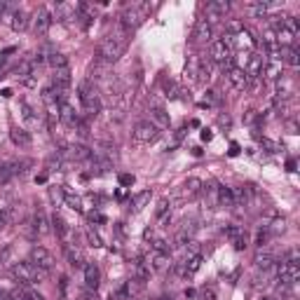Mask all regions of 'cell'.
Masks as SVG:
<instances>
[{"mask_svg":"<svg viewBox=\"0 0 300 300\" xmlns=\"http://www.w3.org/2000/svg\"><path fill=\"white\" fill-rule=\"evenodd\" d=\"M31 230H33V235H47V232H50V225H47V218H45L43 211H38V214L33 216Z\"/></svg>","mask_w":300,"mask_h":300,"instance_id":"cell-31","label":"cell"},{"mask_svg":"<svg viewBox=\"0 0 300 300\" xmlns=\"http://www.w3.org/2000/svg\"><path fill=\"white\" fill-rule=\"evenodd\" d=\"M36 181H38V183H45V181H47V174H40Z\"/></svg>","mask_w":300,"mask_h":300,"instance_id":"cell-55","label":"cell"},{"mask_svg":"<svg viewBox=\"0 0 300 300\" xmlns=\"http://www.w3.org/2000/svg\"><path fill=\"white\" fill-rule=\"evenodd\" d=\"M207 22H218V19H225V15H228V10H230V3L228 0H211V3H207Z\"/></svg>","mask_w":300,"mask_h":300,"instance_id":"cell-11","label":"cell"},{"mask_svg":"<svg viewBox=\"0 0 300 300\" xmlns=\"http://www.w3.org/2000/svg\"><path fill=\"white\" fill-rule=\"evenodd\" d=\"M52 228H54V232L59 235V239L64 244H68V239H71V228H68V223H66V218L61 214H54L52 216Z\"/></svg>","mask_w":300,"mask_h":300,"instance_id":"cell-22","label":"cell"},{"mask_svg":"<svg viewBox=\"0 0 300 300\" xmlns=\"http://www.w3.org/2000/svg\"><path fill=\"white\" fill-rule=\"evenodd\" d=\"M87 218H89V221H96V223H106V218H103V216H101V214H96V211H92V214H89V216H87Z\"/></svg>","mask_w":300,"mask_h":300,"instance_id":"cell-51","label":"cell"},{"mask_svg":"<svg viewBox=\"0 0 300 300\" xmlns=\"http://www.w3.org/2000/svg\"><path fill=\"white\" fill-rule=\"evenodd\" d=\"M242 29H244V24L239 22V19H232V22H228V33H230V38L237 36V33H239Z\"/></svg>","mask_w":300,"mask_h":300,"instance_id":"cell-45","label":"cell"},{"mask_svg":"<svg viewBox=\"0 0 300 300\" xmlns=\"http://www.w3.org/2000/svg\"><path fill=\"white\" fill-rule=\"evenodd\" d=\"M270 230H267V225H263V228H258V232H256V246L258 249H263L265 244L270 242Z\"/></svg>","mask_w":300,"mask_h":300,"instance_id":"cell-40","label":"cell"},{"mask_svg":"<svg viewBox=\"0 0 300 300\" xmlns=\"http://www.w3.org/2000/svg\"><path fill=\"white\" fill-rule=\"evenodd\" d=\"M230 45H232V47H239V50H242V47H246V50H253V47L258 45V40L251 36L249 29H242L237 36L230 38Z\"/></svg>","mask_w":300,"mask_h":300,"instance_id":"cell-18","label":"cell"},{"mask_svg":"<svg viewBox=\"0 0 300 300\" xmlns=\"http://www.w3.org/2000/svg\"><path fill=\"white\" fill-rule=\"evenodd\" d=\"M267 230H270V235H279V232H284V230H286V221H284V218H277L274 223L267 225Z\"/></svg>","mask_w":300,"mask_h":300,"instance_id":"cell-44","label":"cell"},{"mask_svg":"<svg viewBox=\"0 0 300 300\" xmlns=\"http://www.w3.org/2000/svg\"><path fill=\"white\" fill-rule=\"evenodd\" d=\"M216 204H218V207H225V209L235 207V193H232V188H228V186L216 188Z\"/></svg>","mask_w":300,"mask_h":300,"instance_id":"cell-23","label":"cell"},{"mask_svg":"<svg viewBox=\"0 0 300 300\" xmlns=\"http://www.w3.org/2000/svg\"><path fill=\"white\" fill-rule=\"evenodd\" d=\"M228 80H230V87H232L235 92H244V89H249V85H251L249 75H246L244 68H239V66H235V68L228 73Z\"/></svg>","mask_w":300,"mask_h":300,"instance_id":"cell-12","label":"cell"},{"mask_svg":"<svg viewBox=\"0 0 300 300\" xmlns=\"http://www.w3.org/2000/svg\"><path fill=\"white\" fill-rule=\"evenodd\" d=\"M148 265L150 270L155 272H167L172 267V260H169V253H160V251H153L148 256Z\"/></svg>","mask_w":300,"mask_h":300,"instance_id":"cell-19","label":"cell"},{"mask_svg":"<svg viewBox=\"0 0 300 300\" xmlns=\"http://www.w3.org/2000/svg\"><path fill=\"white\" fill-rule=\"evenodd\" d=\"M50 26H52V15L45 8H38L36 17H33V31H36V36H47Z\"/></svg>","mask_w":300,"mask_h":300,"instance_id":"cell-13","label":"cell"},{"mask_svg":"<svg viewBox=\"0 0 300 300\" xmlns=\"http://www.w3.org/2000/svg\"><path fill=\"white\" fill-rule=\"evenodd\" d=\"M165 96L167 99H176V96H179V85H176V82H172V80H165Z\"/></svg>","mask_w":300,"mask_h":300,"instance_id":"cell-42","label":"cell"},{"mask_svg":"<svg viewBox=\"0 0 300 300\" xmlns=\"http://www.w3.org/2000/svg\"><path fill=\"white\" fill-rule=\"evenodd\" d=\"M5 8H8V5H5V3H0V17L5 15Z\"/></svg>","mask_w":300,"mask_h":300,"instance_id":"cell-56","label":"cell"},{"mask_svg":"<svg viewBox=\"0 0 300 300\" xmlns=\"http://www.w3.org/2000/svg\"><path fill=\"white\" fill-rule=\"evenodd\" d=\"M263 73H265V78H267V80H279L281 75H284V73H281V66L272 64V61H270V64H265Z\"/></svg>","mask_w":300,"mask_h":300,"instance_id":"cell-38","label":"cell"},{"mask_svg":"<svg viewBox=\"0 0 300 300\" xmlns=\"http://www.w3.org/2000/svg\"><path fill=\"white\" fill-rule=\"evenodd\" d=\"M50 66H52V71H64V68H71V64H68V57L66 54H61V52H54L50 59Z\"/></svg>","mask_w":300,"mask_h":300,"instance_id":"cell-34","label":"cell"},{"mask_svg":"<svg viewBox=\"0 0 300 300\" xmlns=\"http://www.w3.org/2000/svg\"><path fill=\"white\" fill-rule=\"evenodd\" d=\"M150 12V5L145 3V5H141V8H127L124 12L120 15V29L124 31V36H129V33H134L138 26L143 24V19H145V15Z\"/></svg>","mask_w":300,"mask_h":300,"instance_id":"cell-4","label":"cell"},{"mask_svg":"<svg viewBox=\"0 0 300 300\" xmlns=\"http://www.w3.org/2000/svg\"><path fill=\"white\" fill-rule=\"evenodd\" d=\"M64 251H66V258H68V263H71L73 267H85V258H82L80 249H75V246L68 242V244H64Z\"/></svg>","mask_w":300,"mask_h":300,"instance_id":"cell-28","label":"cell"},{"mask_svg":"<svg viewBox=\"0 0 300 300\" xmlns=\"http://www.w3.org/2000/svg\"><path fill=\"white\" fill-rule=\"evenodd\" d=\"M202 183H204L202 179H197V176H190V179L183 183L181 197H188V200H190V197H197V195H200V190H202Z\"/></svg>","mask_w":300,"mask_h":300,"instance_id":"cell-26","label":"cell"},{"mask_svg":"<svg viewBox=\"0 0 300 300\" xmlns=\"http://www.w3.org/2000/svg\"><path fill=\"white\" fill-rule=\"evenodd\" d=\"M31 263L36 265L38 270H43V272L50 274V272L54 270L57 260L52 256V251H47L45 246H33V249H31Z\"/></svg>","mask_w":300,"mask_h":300,"instance_id":"cell-6","label":"cell"},{"mask_svg":"<svg viewBox=\"0 0 300 300\" xmlns=\"http://www.w3.org/2000/svg\"><path fill=\"white\" fill-rule=\"evenodd\" d=\"M59 120L64 122L68 129H75L80 124V115L75 113V108H73L71 103L66 101V103H61V106H59Z\"/></svg>","mask_w":300,"mask_h":300,"instance_id":"cell-16","label":"cell"},{"mask_svg":"<svg viewBox=\"0 0 300 300\" xmlns=\"http://www.w3.org/2000/svg\"><path fill=\"white\" fill-rule=\"evenodd\" d=\"M225 235H228V239L232 242V246H235V251H244L246 249V232H244V228H239V225H228V228L223 230Z\"/></svg>","mask_w":300,"mask_h":300,"instance_id":"cell-15","label":"cell"},{"mask_svg":"<svg viewBox=\"0 0 300 300\" xmlns=\"http://www.w3.org/2000/svg\"><path fill=\"white\" fill-rule=\"evenodd\" d=\"M284 61L288 66H293V68L300 64V52H298V47H295V45H293V47H288V50L284 52Z\"/></svg>","mask_w":300,"mask_h":300,"instance_id":"cell-39","label":"cell"},{"mask_svg":"<svg viewBox=\"0 0 300 300\" xmlns=\"http://www.w3.org/2000/svg\"><path fill=\"white\" fill-rule=\"evenodd\" d=\"M211 59H202L200 61V71L195 73V75H200V82H209L211 80Z\"/></svg>","mask_w":300,"mask_h":300,"instance_id":"cell-37","label":"cell"},{"mask_svg":"<svg viewBox=\"0 0 300 300\" xmlns=\"http://www.w3.org/2000/svg\"><path fill=\"white\" fill-rule=\"evenodd\" d=\"M265 57H260V54H249V59H246V68H244V73L249 75V80H256L263 75V68H265Z\"/></svg>","mask_w":300,"mask_h":300,"instance_id":"cell-14","label":"cell"},{"mask_svg":"<svg viewBox=\"0 0 300 300\" xmlns=\"http://www.w3.org/2000/svg\"><path fill=\"white\" fill-rule=\"evenodd\" d=\"M10 26H12L15 31H19V33L26 31V29H29V15L22 12V10H17L15 15H12V19H10Z\"/></svg>","mask_w":300,"mask_h":300,"instance_id":"cell-32","label":"cell"},{"mask_svg":"<svg viewBox=\"0 0 300 300\" xmlns=\"http://www.w3.org/2000/svg\"><path fill=\"white\" fill-rule=\"evenodd\" d=\"M155 300H174L172 295H162V298H155Z\"/></svg>","mask_w":300,"mask_h":300,"instance_id":"cell-57","label":"cell"},{"mask_svg":"<svg viewBox=\"0 0 300 300\" xmlns=\"http://www.w3.org/2000/svg\"><path fill=\"white\" fill-rule=\"evenodd\" d=\"M150 197H153V193H150V190H143V193H136L134 197H131V211H134V214H138V211H143V209L148 207Z\"/></svg>","mask_w":300,"mask_h":300,"instance_id":"cell-30","label":"cell"},{"mask_svg":"<svg viewBox=\"0 0 300 300\" xmlns=\"http://www.w3.org/2000/svg\"><path fill=\"white\" fill-rule=\"evenodd\" d=\"M134 174H122L120 176V186L122 188H127V186H134Z\"/></svg>","mask_w":300,"mask_h":300,"instance_id":"cell-47","label":"cell"},{"mask_svg":"<svg viewBox=\"0 0 300 300\" xmlns=\"http://www.w3.org/2000/svg\"><path fill=\"white\" fill-rule=\"evenodd\" d=\"M12 52H15V47H8L5 52H0V68L8 64V54H12Z\"/></svg>","mask_w":300,"mask_h":300,"instance_id":"cell-50","label":"cell"},{"mask_svg":"<svg viewBox=\"0 0 300 300\" xmlns=\"http://www.w3.org/2000/svg\"><path fill=\"white\" fill-rule=\"evenodd\" d=\"M253 263H256L258 270H263V272H270L274 265H277V256L272 253V251H263V249H258L256 258H253Z\"/></svg>","mask_w":300,"mask_h":300,"instance_id":"cell-20","label":"cell"},{"mask_svg":"<svg viewBox=\"0 0 300 300\" xmlns=\"http://www.w3.org/2000/svg\"><path fill=\"white\" fill-rule=\"evenodd\" d=\"M10 138H12V143H15V145H19V148H29L31 143H33L31 134L26 131V129H22V127H12V131H10Z\"/></svg>","mask_w":300,"mask_h":300,"instance_id":"cell-25","label":"cell"},{"mask_svg":"<svg viewBox=\"0 0 300 300\" xmlns=\"http://www.w3.org/2000/svg\"><path fill=\"white\" fill-rule=\"evenodd\" d=\"M78 99L89 117H96V115L101 113V96H99V92H96V85H94L92 80H82L78 85Z\"/></svg>","mask_w":300,"mask_h":300,"instance_id":"cell-2","label":"cell"},{"mask_svg":"<svg viewBox=\"0 0 300 300\" xmlns=\"http://www.w3.org/2000/svg\"><path fill=\"white\" fill-rule=\"evenodd\" d=\"M202 138H204V141H211V131H209V129H202Z\"/></svg>","mask_w":300,"mask_h":300,"instance_id":"cell-53","label":"cell"},{"mask_svg":"<svg viewBox=\"0 0 300 300\" xmlns=\"http://www.w3.org/2000/svg\"><path fill=\"white\" fill-rule=\"evenodd\" d=\"M22 300H45V295H40L38 291H24Z\"/></svg>","mask_w":300,"mask_h":300,"instance_id":"cell-46","label":"cell"},{"mask_svg":"<svg viewBox=\"0 0 300 300\" xmlns=\"http://www.w3.org/2000/svg\"><path fill=\"white\" fill-rule=\"evenodd\" d=\"M64 202H66V207H68V209H73V211L82 214V200H80L78 195H73V193H68V190H64Z\"/></svg>","mask_w":300,"mask_h":300,"instance_id":"cell-36","label":"cell"},{"mask_svg":"<svg viewBox=\"0 0 300 300\" xmlns=\"http://www.w3.org/2000/svg\"><path fill=\"white\" fill-rule=\"evenodd\" d=\"M12 277L17 281H22V284H40L47 279V272L38 270L36 265L31 263V260H22V263H15L12 265Z\"/></svg>","mask_w":300,"mask_h":300,"instance_id":"cell-3","label":"cell"},{"mask_svg":"<svg viewBox=\"0 0 300 300\" xmlns=\"http://www.w3.org/2000/svg\"><path fill=\"white\" fill-rule=\"evenodd\" d=\"M300 279V265L298 263H281L277 267V281L281 286H293Z\"/></svg>","mask_w":300,"mask_h":300,"instance_id":"cell-8","label":"cell"},{"mask_svg":"<svg viewBox=\"0 0 300 300\" xmlns=\"http://www.w3.org/2000/svg\"><path fill=\"white\" fill-rule=\"evenodd\" d=\"M87 239H89V242H92V246H101V237L96 235V232H94V230H89V232H87Z\"/></svg>","mask_w":300,"mask_h":300,"instance_id":"cell-49","label":"cell"},{"mask_svg":"<svg viewBox=\"0 0 300 300\" xmlns=\"http://www.w3.org/2000/svg\"><path fill=\"white\" fill-rule=\"evenodd\" d=\"M52 85H57V87H61V89H68V92H71V85H73L71 68H64V71H54V75H52Z\"/></svg>","mask_w":300,"mask_h":300,"instance_id":"cell-27","label":"cell"},{"mask_svg":"<svg viewBox=\"0 0 300 300\" xmlns=\"http://www.w3.org/2000/svg\"><path fill=\"white\" fill-rule=\"evenodd\" d=\"M150 272H153V270H150L148 260L138 258V260L134 263V279H136V281H141V284H143V281H148V279H150Z\"/></svg>","mask_w":300,"mask_h":300,"instance_id":"cell-29","label":"cell"},{"mask_svg":"<svg viewBox=\"0 0 300 300\" xmlns=\"http://www.w3.org/2000/svg\"><path fill=\"white\" fill-rule=\"evenodd\" d=\"M59 155L64 160H73V162H87L94 153L87 148L85 143H64L61 150H59Z\"/></svg>","mask_w":300,"mask_h":300,"instance_id":"cell-5","label":"cell"},{"mask_svg":"<svg viewBox=\"0 0 300 300\" xmlns=\"http://www.w3.org/2000/svg\"><path fill=\"white\" fill-rule=\"evenodd\" d=\"M230 50H232V45H230V36H228L225 40H216V43L211 45V54H209V57H211L214 64H223L225 59L232 57Z\"/></svg>","mask_w":300,"mask_h":300,"instance_id":"cell-10","label":"cell"},{"mask_svg":"<svg viewBox=\"0 0 300 300\" xmlns=\"http://www.w3.org/2000/svg\"><path fill=\"white\" fill-rule=\"evenodd\" d=\"M200 300H216V291H214V288H202V291H200Z\"/></svg>","mask_w":300,"mask_h":300,"instance_id":"cell-48","label":"cell"},{"mask_svg":"<svg viewBox=\"0 0 300 300\" xmlns=\"http://www.w3.org/2000/svg\"><path fill=\"white\" fill-rule=\"evenodd\" d=\"M272 5H274V3H263V0H258V3H249V12L253 17H258V19H263V17H267V12H270Z\"/></svg>","mask_w":300,"mask_h":300,"instance_id":"cell-33","label":"cell"},{"mask_svg":"<svg viewBox=\"0 0 300 300\" xmlns=\"http://www.w3.org/2000/svg\"><path fill=\"white\" fill-rule=\"evenodd\" d=\"M260 145H263V148H267V153H272V155H274V153H281V150H284V145H281V143L270 141V138H260Z\"/></svg>","mask_w":300,"mask_h":300,"instance_id":"cell-41","label":"cell"},{"mask_svg":"<svg viewBox=\"0 0 300 300\" xmlns=\"http://www.w3.org/2000/svg\"><path fill=\"white\" fill-rule=\"evenodd\" d=\"M230 155H239V145H237V143L230 145Z\"/></svg>","mask_w":300,"mask_h":300,"instance_id":"cell-54","label":"cell"},{"mask_svg":"<svg viewBox=\"0 0 300 300\" xmlns=\"http://www.w3.org/2000/svg\"><path fill=\"white\" fill-rule=\"evenodd\" d=\"M85 286L89 288V291H96L101 284V270L96 263H85Z\"/></svg>","mask_w":300,"mask_h":300,"instance_id":"cell-17","label":"cell"},{"mask_svg":"<svg viewBox=\"0 0 300 300\" xmlns=\"http://www.w3.org/2000/svg\"><path fill=\"white\" fill-rule=\"evenodd\" d=\"M0 300H5V291H0Z\"/></svg>","mask_w":300,"mask_h":300,"instance_id":"cell-58","label":"cell"},{"mask_svg":"<svg viewBox=\"0 0 300 300\" xmlns=\"http://www.w3.org/2000/svg\"><path fill=\"white\" fill-rule=\"evenodd\" d=\"M124 52H127V38L106 36L99 43V47H96V57H99V61L103 66H110L115 61H120L124 57Z\"/></svg>","mask_w":300,"mask_h":300,"instance_id":"cell-1","label":"cell"},{"mask_svg":"<svg viewBox=\"0 0 300 300\" xmlns=\"http://www.w3.org/2000/svg\"><path fill=\"white\" fill-rule=\"evenodd\" d=\"M263 300H272V298H263Z\"/></svg>","mask_w":300,"mask_h":300,"instance_id":"cell-59","label":"cell"},{"mask_svg":"<svg viewBox=\"0 0 300 300\" xmlns=\"http://www.w3.org/2000/svg\"><path fill=\"white\" fill-rule=\"evenodd\" d=\"M141 291H143V284L141 281H136V279H129L124 284L117 286V291H115V298L117 300H138L141 298Z\"/></svg>","mask_w":300,"mask_h":300,"instance_id":"cell-9","label":"cell"},{"mask_svg":"<svg viewBox=\"0 0 300 300\" xmlns=\"http://www.w3.org/2000/svg\"><path fill=\"white\" fill-rule=\"evenodd\" d=\"M214 36V31H211V24L207 19H197L195 24V31H193V40L195 43H209Z\"/></svg>","mask_w":300,"mask_h":300,"instance_id":"cell-21","label":"cell"},{"mask_svg":"<svg viewBox=\"0 0 300 300\" xmlns=\"http://www.w3.org/2000/svg\"><path fill=\"white\" fill-rule=\"evenodd\" d=\"M288 134H298V124H295V120L288 122Z\"/></svg>","mask_w":300,"mask_h":300,"instance_id":"cell-52","label":"cell"},{"mask_svg":"<svg viewBox=\"0 0 300 300\" xmlns=\"http://www.w3.org/2000/svg\"><path fill=\"white\" fill-rule=\"evenodd\" d=\"M45 167H47V172H64L66 160L59 153H52L50 158H47V162H45Z\"/></svg>","mask_w":300,"mask_h":300,"instance_id":"cell-35","label":"cell"},{"mask_svg":"<svg viewBox=\"0 0 300 300\" xmlns=\"http://www.w3.org/2000/svg\"><path fill=\"white\" fill-rule=\"evenodd\" d=\"M131 136H134V141H138V143H153V141H158L160 129L150 120H141V122H136L134 124Z\"/></svg>","mask_w":300,"mask_h":300,"instance_id":"cell-7","label":"cell"},{"mask_svg":"<svg viewBox=\"0 0 300 300\" xmlns=\"http://www.w3.org/2000/svg\"><path fill=\"white\" fill-rule=\"evenodd\" d=\"M153 251H160V253H169L172 251V244L167 239H153Z\"/></svg>","mask_w":300,"mask_h":300,"instance_id":"cell-43","label":"cell"},{"mask_svg":"<svg viewBox=\"0 0 300 300\" xmlns=\"http://www.w3.org/2000/svg\"><path fill=\"white\" fill-rule=\"evenodd\" d=\"M150 122L158 129H165V127H169L172 120H169V113L162 106H150Z\"/></svg>","mask_w":300,"mask_h":300,"instance_id":"cell-24","label":"cell"}]
</instances>
